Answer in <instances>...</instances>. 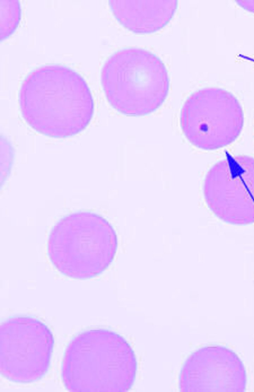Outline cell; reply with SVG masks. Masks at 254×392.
Listing matches in <instances>:
<instances>
[{"label": "cell", "instance_id": "cell-3", "mask_svg": "<svg viewBox=\"0 0 254 392\" xmlns=\"http://www.w3.org/2000/svg\"><path fill=\"white\" fill-rule=\"evenodd\" d=\"M117 246L116 233L106 219L90 211H77L64 216L53 227L47 252L63 275L86 280L109 267Z\"/></svg>", "mask_w": 254, "mask_h": 392}, {"label": "cell", "instance_id": "cell-1", "mask_svg": "<svg viewBox=\"0 0 254 392\" xmlns=\"http://www.w3.org/2000/svg\"><path fill=\"white\" fill-rule=\"evenodd\" d=\"M22 116L32 129L45 136L63 139L84 130L93 115L94 104L84 79L60 64L35 68L26 76L19 92Z\"/></svg>", "mask_w": 254, "mask_h": 392}, {"label": "cell", "instance_id": "cell-11", "mask_svg": "<svg viewBox=\"0 0 254 392\" xmlns=\"http://www.w3.org/2000/svg\"><path fill=\"white\" fill-rule=\"evenodd\" d=\"M14 157L13 148L8 140L0 137V184L7 179L10 174Z\"/></svg>", "mask_w": 254, "mask_h": 392}, {"label": "cell", "instance_id": "cell-8", "mask_svg": "<svg viewBox=\"0 0 254 392\" xmlns=\"http://www.w3.org/2000/svg\"><path fill=\"white\" fill-rule=\"evenodd\" d=\"M185 363L180 379L185 392L246 391L245 366L237 354L226 347H204L192 354Z\"/></svg>", "mask_w": 254, "mask_h": 392}, {"label": "cell", "instance_id": "cell-7", "mask_svg": "<svg viewBox=\"0 0 254 392\" xmlns=\"http://www.w3.org/2000/svg\"><path fill=\"white\" fill-rule=\"evenodd\" d=\"M203 195L211 211L226 223H254V157L229 156L207 172Z\"/></svg>", "mask_w": 254, "mask_h": 392}, {"label": "cell", "instance_id": "cell-9", "mask_svg": "<svg viewBox=\"0 0 254 392\" xmlns=\"http://www.w3.org/2000/svg\"><path fill=\"white\" fill-rule=\"evenodd\" d=\"M110 9L118 22L138 34L155 33L172 19L177 7L176 0H111Z\"/></svg>", "mask_w": 254, "mask_h": 392}, {"label": "cell", "instance_id": "cell-2", "mask_svg": "<svg viewBox=\"0 0 254 392\" xmlns=\"http://www.w3.org/2000/svg\"><path fill=\"white\" fill-rule=\"evenodd\" d=\"M136 367L133 353L121 336L107 329H92L69 342L61 374L70 392H124L131 386Z\"/></svg>", "mask_w": 254, "mask_h": 392}, {"label": "cell", "instance_id": "cell-4", "mask_svg": "<svg viewBox=\"0 0 254 392\" xmlns=\"http://www.w3.org/2000/svg\"><path fill=\"white\" fill-rule=\"evenodd\" d=\"M101 82L111 106L128 116H143L159 109L169 90V78L162 61L153 53L126 48L104 63Z\"/></svg>", "mask_w": 254, "mask_h": 392}, {"label": "cell", "instance_id": "cell-12", "mask_svg": "<svg viewBox=\"0 0 254 392\" xmlns=\"http://www.w3.org/2000/svg\"><path fill=\"white\" fill-rule=\"evenodd\" d=\"M237 2L242 8L254 13V0H238Z\"/></svg>", "mask_w": 254, "mask_h": 392}, {"label": "cell", "instance_id": "cell-10", "mask_svg": "<svg viewBox=\"0 0 254 392\" xmlns=\"http://www.w3.org/2000/svg\"><path fill=\"white\" fill-rule=\"evenodd\" d=\"M0 41L6 39L16 30L21 18V8L17 0H0Z\"/></svg>", "mask_w": 254, "mask_h": 392}, {"label": "cell", "instance_id": "cell-5", "mask_svg": "<svg viewBox=\"0 0 254 392\" xmlns=\"http://www.w3.org/2000/svg\"><path fill=\"white\" fill-rule=\"evenodd\" d=\"M180 126L189 142L195 147L213 151L234 142L244 123L243 108L231 92L206 87L191 94L181 109Z\"/></svg>", "mask_w": 254, "mask_h": 392}, {"label": "cell", "instance_id": "cell-6", "mask_svg": "<svg viewBox=\"0 0 254 392\" xmlns=\"http://www.w3.org/2000/svg\"><path fill=\"white\" fill-rule=\"evenodd\" d=\"M54 340L48 327L30 316H13L0 326V371L6 379L33 383L48 371Z\"/></svg>", "mask_w": 254, "mask_h": 392}]
</instances>
